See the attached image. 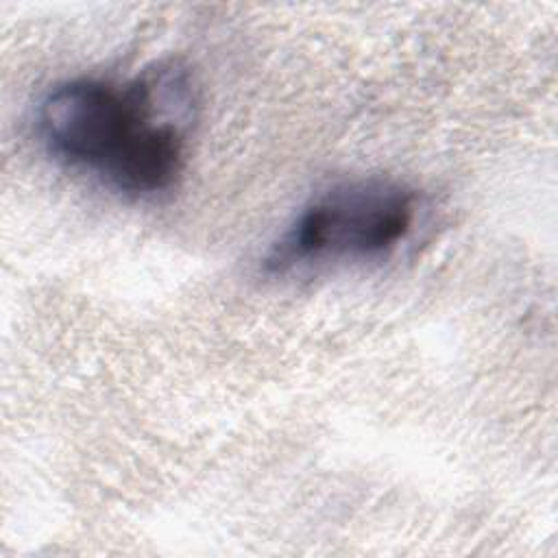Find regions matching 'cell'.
<instances>
[{
  "label": "cell",
  "mask_w": 558,
  "mask_h": 558,
  "mask_svg": "<svg viewBox=\"0 0 558 558\" xmlns=\"http://www.w3.org/2000/svg\"><path fill=\"white\" fill-rule=\"evenodd\" d=\"M196 118L194 74L168 59L126 81L78 76L57 83L37 105L35 133L63 168L144 201L179 183Z\"/></svg>",
  "instance_id": "1"
},
{
  "label": "cell",
  "mask_w": 558,
  "mask_h": 558,
  "mask_svg": "<svg viewBox=\"0 0 558 558\" xmlns=\"http://www.w3.org/2000/svg\"><path fill=\"white\" fill-rule=\"evenodd\" d=\"M421 198L388 177H353L312 194L262 257L268 277L386 259L414 231Z\"/></svg>",
  "instance_id": "2"
}]
</instances>
